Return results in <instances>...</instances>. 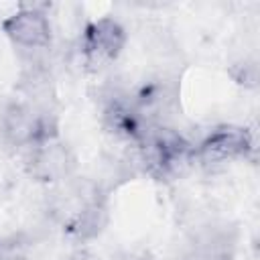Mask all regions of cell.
I'll use <instances>...</instances> for the list:
<instances>
[{
  "label": "cell",
  "instance_id": "cell-1",
  "mask_svg": "<svg viewBox=\"0 0 260 260\" xmlns=\"http://www.w3.org/2000/svg\"><path fill=\"white\" fill-rule=\"evenodd\" d=\"M252 148V136L240 126H217L213 128L195 148V158L207 165L225 162L238 156H246Z\"/></svg>",
  "mask_w": 260,
  "mask_h": 260
},
{
  "label": "cell",
  "instance_id": "cell-2",
  "mask_svg": "<svg viewBox=\"0 0 260 260\" xmlns=\"http://www.w3.org/2000/svg\"><path fill=\"white\" fill-rule=\"evenodd\" d=\"M124 41V28L116 20L100 18L98 22H91L81 39V53L85 57V63L100 67L114 61L120 55Z\"/></svg>",
  "mask_w": 260,
  "mask_h": 260
},
{
  "label": "cell",
  "instance_id": "cell-3",
  "mask_svg": "<svg viewBox=\"0 0 260 260\" xmlns=\"http://www.w3.org/2000/svg\"><path fill=\"white\" fill-rule=\"evenodd\" d=\"M4 32L20 47L45 49L51 43V24L45 12L37 8H22L2 22Z\"/></svg>",
  "mask_w": 260,
  "mask_h": 260
},
{
  "label": "cell",
  "instance_id": "cell-4",
  "mask_svg": "<svg viewBox=\"0 0 260 260\" xmlns=\"http://www.w3.org/2000/svg\"><path fill=\"white\" fill-rule=\"evenodd\" d=\"M30 171L35 177L43 181L65 179L73 169V156L65 144L57 138L45 140L41 144L30 146Z\"/></svg>",
  "mask_w": 260,
  "mask_h": 260
},
{
  "label": "cell",
  "instance_id": "cell-5",
  "mask_svg": "<svg viewBox=\"0 0 260 260\" xmlns=\"http://www.w3.org/2000/svg\"><path fill=\"white\" fill-rule=\"evenodd\" d=\"M108 221V211L102 199L93 197L87 199L79 211L73 215L71 223H69V232L77 238V240H89L93 236H98L102 232V228Z\"/></svg>",
  "mask_w": 260,
  "mask_h": 260
},
{
  "label": "cell",
  "instance_id": "cell-6",
  "mask_svg": "<svg viewBox=\"0 0 260 260\" xmlns=\"http://www.w3.org/2000/svg\"><path fill=\"white\" fill-rule=\"evenodd\" d=\"M22 252L20 246L8 240H0V260H20Z\"/></svg>",
  "mask_w": 260,
  "mask_h": 260
},
{
  "label": "cell",
  "instance_id": "cell-7",
  "mask_svg": "<svg viewBox=\"0 0 260 260\" xmlns=\"http://www.w3.org/2000/svg\"><path fill=\"white\" fill-rule=\"evenodd\" d=\"M67 260H95L87 250H77V252H73Z\"/></svg>",
  "mask_w": 260,
  "mask_h": 260
}]
</instances>
